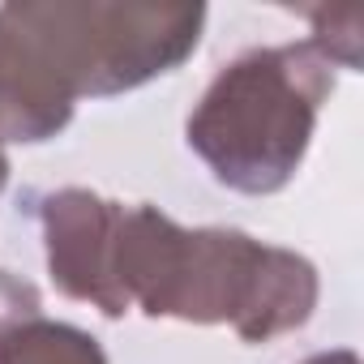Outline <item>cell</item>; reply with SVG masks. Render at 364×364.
<instances>
[{"mask_svg":"<svg viewBox=\"0 0 364 364\" xmlns=\"http://www.w3.org/2000/svg\"><path fill=\"white\" fill-rule=\"evenodd\" d=\"M14 9L77 99H112L180 69L206 26V5L154 0H22Z\"/></svg>","mask_w":364,"mask_h":364,"instance_id":"3957f363","label":"cell"},{"mask_svg":"<svg viewBox=\"0 0 364 364\" xmlns=\"http://www.w3.org/2000/svg\"><path fill=\"white\" fill-rule=\"evenodd\" d=\"M43 317V296L31 279L0 270V338H9L18 326Z\"/></svg>","mask_w":364,"mask_h":364,"instance_id":"52a82bcc","label":"cell"},{"mask_svg":"<svg viewBox=\"0 0 364 364\" xmlns=\"http://www.w3.org/2000/svg\"><path fill=\"white\" fill-rule=\"evenodd\" d=\"M334 69L338 60L317 35L236 56L189 116L193 154L236 193H279L309 154Z\"/></svg>","mask_w":364,"mask_h":364,"instance_id":"7a4b0ae2","label":"cell"},{"mask_svg":"<svg viewBox=\"0 0 364 364\" xmlns=\"http://www.w3.org/2000/svg\"><path fill=\"white\" fill-rule=\"evenodd\" d=\"M116 283L146 317L228 321L245 343L300 330L321 291L309 257L236 228H180L154 206H124Z\"/></svg>","mask_w":364,"mask_h":364,"instance_id":"6da1fadb","label":"cell"},{"mask_svg":"<svg viewBox=\"0 0 364 364\" xmlns=\"http://www.w3.org/2000/svg\"><path fill=\"white\" fill-rule=\"evenodd\" d=\"M9 185V159H5V150H0V189Z\"/></svg>","mask_w":364,"mask_h":364,"instance_id":"9c48e42d","label":"cell"},{"mask_svg":"<svg viewBox=\"0 0 364 364\" xmlns=\"http://www.w3.org/2000/svg\"><path fill=\"white\" fill-rule=\"evenodd\" d=\"M0 364H107V355L95 334L69 321L35 317L0 338Z\"/></svg>","mask_w":364,"mask_h":364,"instance_id":"8992f818","label":"cell"},{"mask_svg":"<svg viewBox=\"0 0 364 364\" xmlns=\"http://www.w3.org/2000/svg\"><path fill=\"white\" fill-rule=\"evenodd\" d=\"M304 364H360V355H355V351H347V347H338V351H321V355H309Z\"/></svg>","mask_w":364,"mask_h":364,"instance_id":"ba28073f","label":"cell"},{"mask_svg":"<svg viewBox=\"0 0 364 364\" xmlns=\"http://www.w3.org/2000/svg\"><path fill=\"white\" fill-rule=\"evenodd\" d=\"M77 95L39 43V35L0 5V141H48L73 120Z\"/></svg>","mask_w":364,"mask_h":364,"instance_id":"5b68a950","label":"cell"},{"mask_svg":"<svg viewBox=\"0 0 364 364\" xmlns=\"http://www.w3.org/2000/svg\"><path fill=\"white\" fill-rule=\"evenodd\" d=\"M120 219H124V206L90 189H60V193H48L39 206L52 283L69 300L95 304L103 317L129 313V300L116 283Z\"/></svg>","mask_w":364,"mask_h":364,"instance_id":"277c9868","label":"cell"}]
</instances>
